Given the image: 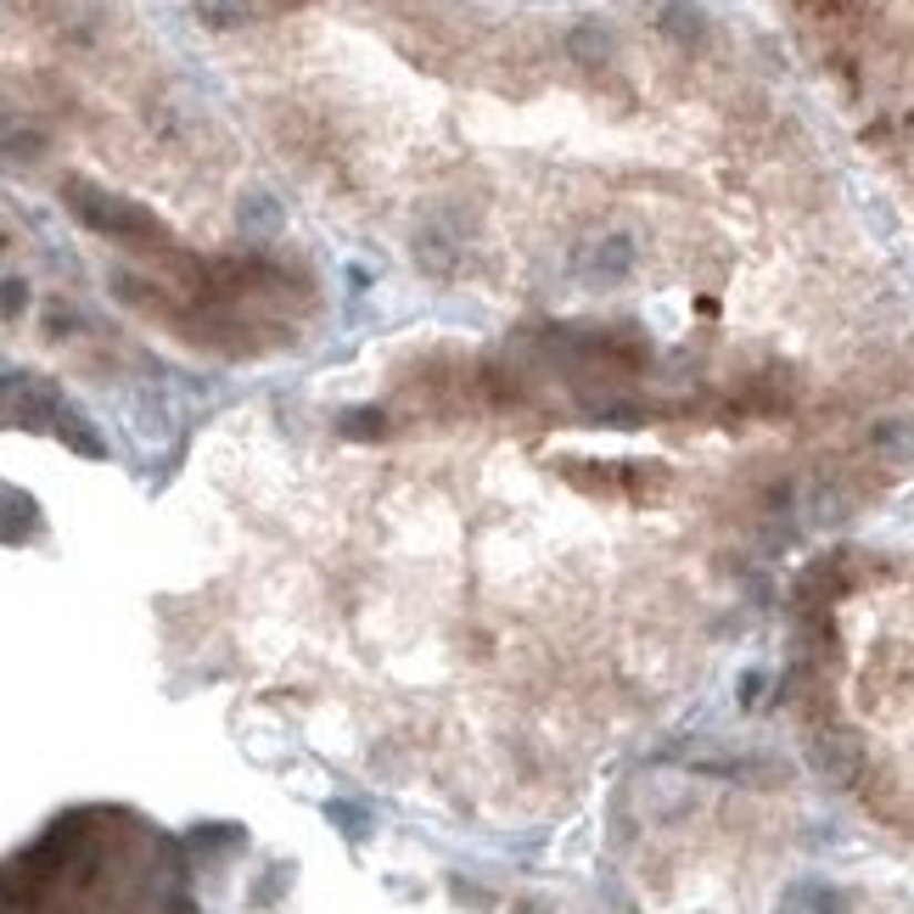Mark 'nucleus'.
I'll return each instance as SVG.
<instances>
[{
  "mask_svg": "<svg viewBox=\"0 0 914 914\" xmlns=\"http://www.w3.org/2000/svg\"><path fill=\"white\" fill-rule=\"evenodd\" d=\"M628 269H634V242H628V230L595 236V242L578 253V276H584L589 287H617V281H628Z\"/></svg>",
  "mask_w": 914,
  "mask_h": 914,
  "instance_id": "obj_2",
  "label": "nucleus"
},
{
  "mask_svg": "<svg viewBox=\"0 0 914 914\" xmlns=\"http://www.w3.org/2000/svg\"><path fill=\"white\" fill-rule=\"evenodd\" d=\"M68 208L90 225V230H102V236H119V242H152L157 236V219L124 197H107L96 186H84V179H73L68 186Z\"/></svg>",
  "mask_w": 914,
  "mask_h": 914,
  "instance_id": "obj_1",
  "label": "nucleus"
},
{
  "mask_svg": "<svg viewBox=\"0 0 914 914\" xmlns=\"http://www.w3.org/2000/svg\"><path fill=\"white\" fill-rule=\"evenodd\" d=\"M657 29H663L668 40H679V45H701V40H707V18H701V7H690V0H668L663 18H657Z\"/></svg>",
  "mask_w": 914,
  "mask_h": 914,
  "instance_id": "obj_3",
  "label": "nucleus"
},
{
  "mask_svg": "<svg viewBox=\"0 0 914 914\" xmlns=\"http://www.w3.org/2000/svg\"><path fill=\"white\" fill-rule=\"evenodd\" d=\"M331 819H337V825H348L353 836H364V819H359V813H353L348 802H337V808H331Z\"/></svg>",
  "mask_w": 914,
  "mask_h": 914,
  "instance_id": "obj_5",
  "label": "nucleus"
},
{
  "mask_svg": "<svg viewBox=\"0 0 914 914\" xmlns=\"http://www.w3.org/2000/svg\"><path fill=\"white\" fill-rule=\"evenodd\" d=\"M567 51H573L578 68H606V62H612V34H606L600 23H578V29L567 34Z\"/></svg>",
  "mask_w": 914,
  "mask_h": 914,
  "instance_id": "obj_4",
  "label": "nucleus"
}]
</instances>
